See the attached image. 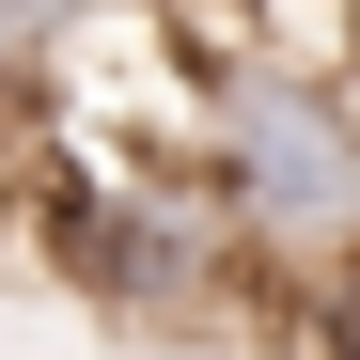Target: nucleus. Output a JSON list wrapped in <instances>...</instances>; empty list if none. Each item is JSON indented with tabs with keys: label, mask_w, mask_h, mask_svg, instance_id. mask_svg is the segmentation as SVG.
Wrapping results in <instances>:
<instances>
[{
	"label": "nucleus",
	"mask_w": 360,
	"mask_h": 360,
	"mask_svg": "<svg viewBox=\"0 0 360 360\" xmlns=\"http://www.w3.org/2000/svg\"><path fill=\"white\" fill-rule=\"evenodd\" d=\"M188 188L219 204L251 282H314L360 251V94L345 79H282V63H219L188 79Z\"/></svg>",
	"instance_id": "1"
},
{
	"label": "nucleus",
	"mask_w": 360,
	"mask_h": 360,
	"mask_svg": "<svg viewBox=\"0 0 360 360\" xmlns=\"http://www.w3.org/2000/svg\"><path fill=\"white\" fill-rule=\"evenodd\" d=\"M47 141H63L32 172L47 266H63L94 314H126V329H188L204 297L235 282V235L188 188V157H172V141H94V126H47Z\"/></svg>",
	"instance_id": "2"
},
{
	"label": "nucleus",
	"mask_w": 360,
	"mask_h": 360,
	"mask_svg": "<svg viewBox=\"0 0 360 360\" xmlns=\"http://www.w3.org/2000/svg\"><path fill=\"white\" fill-rule=\"evenodd\" d=\"M282 297H297V329H314V360H360V251L314 266V282H282Z\"/></svg>",
	"instance_id": "3"
}]
</instances>
